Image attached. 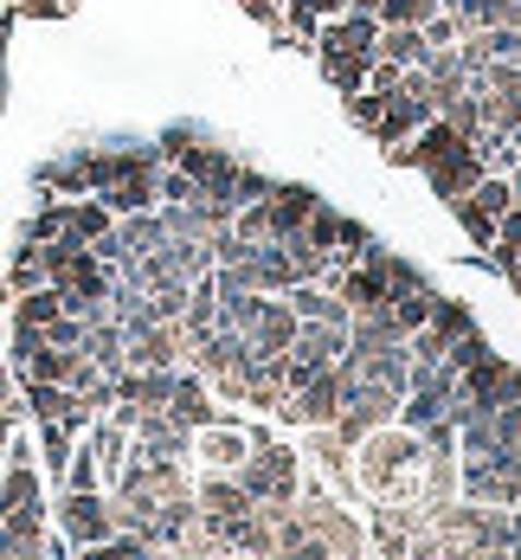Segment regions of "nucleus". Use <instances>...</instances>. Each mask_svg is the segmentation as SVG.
<instances>
[{"label":"nucleus","instance_id":"f257e3e1","mask_svg":"<svg viewBox=\"0 0 521 560\" xmlns=\"http://www.w3.org/2000/svg\"><path fill=\"white\" fill-rule=\"evenodd\" d=\"M354 464V490L367 497V503H393V497H412L418 503V464H425V439L418 432H405V425H374V432H360L354 451H347Z\"/></svg>","mask_w":521,"mask_h":560},{"label":"nucleus","instance_id":"f03ea898","mask_svg":"<svg viewBox=\"0 0 521 560\" xmlns=\"http://www.w3.org/2000/svg\"><path fill=\"white\" fill-rule=\"evenodd\" d=\"M52 515H58V535L71 541V555H97V548L116 535L110 497H104V490H64Z\"/></svg>","mask_w":521,"mask_h":560},{"label":"nucleus","instance_id":"7ed1b4c3","mask_svg":"<svg viewBox=\"0 0 521 560\" xmlns=\"http://www.w3.org/2000/svg\"><path fill=\"white\" fill-rule=\"evenodd\" d=\"M458 497L489 509H516L521 503V464L516 457H458Z\"/></svg>","mask_w":521,"mask_h":560},{"label":"nucleus","instance_id":"20e7f679","mask_svg":"<svg viewBox=\"0 0 521 560\" xmlns=\"http://www.w3.org/2000/svg\"><path fill=\"white\" fill-rule=\"evenodd\" d=\"M374 39H380V20L374 13H329V20H316V46L329 58H374Z\"/></svg>","mask_w":521,"mask_h":560},{"label":"nucleus","instance_id":"39448f33","mask_svg":"<svg viewBox=\"0 0 521 560\" xmlns=\"http://www.w3.org/2000/svg\"><path fill=\"white\" fill-rule=\"evenodd\" d=\"M245 451H251V439H245V425L226 419V412H220L213 425H200V432H193V457H200L206 470H238V464H245Z\"/></svg>","mask_w":521,"mask_h":560},{"label":"nucleus","instance_id":"423d86ee","mask_svg":"<svg viewBox=\"0 0 521 560\" xmlns=\"http://www.w3.org/2000/svg\"><path fill=\"white\" fill-rule=\"evenodd\" d=\"M168 419H180L187 432H200V425H213V419H220V399H213V387H206V381H200L193 368H187V374L174 368V387H168Z\"/></svg>","mask_w":521,"mask_h":560},{"label":"nucleus","instance_id":"0eeeda50","mask_svg":"<svg viewBox=\"0 0 521 560\" xmlns=\"http://www.w3.org/2000/svg\"><path fill=\"white\" fill-rule=\"evenodd\" d=\"M20 387H26V412H33V419H64L71 432L91 425V406L64 387V381H20Z\"/></svg>","mask_w":521,"mask_h":560},{"label":"nucleus","instance_id":"6e6552de","mask_svg":"<svg viewBox=\"0 0 521 560\" xmlns=\"http://www.w3.org/2000/svg\"><path fill=\"white\" fill-rule=\"evenodd\" d=\"M251 348H258V354H284L289 341H296V310H289L284 296H264V303H258V323H251Z\"/></svg>","mask_w":521,"mask_h":560},{"label":"nucleus","instance_id":"1a4fd4ad","mask_svg":"<svg viewBox=\"0 0 521 560\" xmlns=\"http://www.w3.org/2000/svg\"><path fill=\"white\" fill-rule=\"evenodd\" d=\"M483 174H489V168H483V155H476V149H463V155H451V162L425 168V180H431V194H438V200H458V194H470Z\"/></svg>","mask_w":521,"mask_h":560},{"label":"nucleus","instance_id":"9d476101","mask_svg":"<svg viewBox=\"0 0 521 560\" xmlns=\"http://www.w3.org/2000/svg\"><path fill=\"white\" fill-rule=\"evenodd\" d=\"M316 213V194L309 187H271V238H289V232H303V220Z\"/></svg>","mask_w":521,"mask_h":560},{"label":"nucleus","instance_id":"9b49d317","mask_svg":"<svg viewBox=\"0 0 521 560\" xmlns=\"http://www.w3.org/2000/svg\"><path fill=\"white\" fill-rule=\"evenodd\" d=\"M425 33L418 26H380V39H374V58H387V65H425Z\"/></svg>","mask_w":521,"mask_h":560},{"label":"nucleus","instance_id":"f8f14e48","mask_svg":"<svg viewBox=\"0 0 521 560\" xmlns=\"http://www.w3.org/2000/svg\"><path fill=\"white\" fill-rule=\"evenodd\" d=\"M289 348H303L316 361H335V354H347V323H296V341Z\"/></svg>","mask_w":521,"mask_h":560},{"label":"nucleus","instance_id":"ddd939ff","mask_svg":"<svg viewBox=\"0 0 521 560\" xmlns=\"http://www.w3.org/2000/svg\"><path fill=\"white\" fill-rule=\"evenodd\" d=\"M71 445H78V432H71L64 419H39V457H46V470H52L58 483H64V464H71Z\"/></svg>","mask_w":521,"mask_h":560},{"label":"nucleus","instance_id":"4468645a","mask_svg":"<svg viewBox=\"0 0 521 560\" xmlns=\"http://www.w3.org/2000/svg\"><path fill=\"white\" fill-rule=\"evenodd\" d=\"M463 200H470V207H476L483 220H502V213L516 207V200H509V180H502V174H483V180H476V187H470Z\"/></svg>","mask_w":521,"mask_h":560},{"label":"nucleus","instance_id":"2eb2a0df","mask_svg":"<svg viewBox=\"0 0 521 560\" xmlns=\"http://www.w3.org/2000/svg\"><path fill=\"white\" fill-rule=\"evenodd\" d=\"M438 7H445V0H380L374 20H380V26H418V20H431Z\"/></svg>","mask_w":521,"mask_h":560},{"label":"nucleus","instance_id":"dca6fc26","mask_svg":"<svg viewBox=\"0 0 521 560\" xmlns=\"http://www.w3.org/2000/svg\"><path fill=\"white\" fill-rule=\"evenodd\" d=\"M483 354H496V348H489V336H483V329L470 323V329H463V336L451 341V348H445V368H451V374H463V368H476Z\"/></svg>","mask_w":521,"mask_h":560},{"label":"nucleus","instance_id":"f3484780","mask_svg":"<svg viewBox=\"0 0 521 560\" xmlns=\"http://www.w3.org/2000/svg\"><path fill=\"white\" fill-rule=\"evenodd\" d=\"M303 238H309V245H316V252H335V245H342V213H335V207H322V200H316V213H309V220H303Z\"/></svg>","mask_w":521,"mask_h":560},{"label":"nucleus","instance_id":"a211bd4d","mask_svg":"<svg viewBox=\"0 0 521 560\" xmlns=\"http://www.w3.org/2000/svg\"><path fill=\"white\" fill-rule=\"evenodd\" d=\"M322 78L347 97V91H360V84H367V58H329V52H322Z\"/></svg>","mask_w":521,"mask_h":560},{"label":"nucleus","instance_id":"6ab92c4d","mask_svg":"<svg viewBox=\"0 0 521 560\" xmlns=\"http://www.w3.org/2000/svg\"><path fill=\"white\" fill-rule=\"evenodd\" d=\"M380 110H387V97H380V91H367V84H360V91H347V122H354V129H367V136H374Z\"/></svg>","mask_w":521,"mask_h":560},{"label":"nucleus","instance_id":"aec40b11","mask_svg":"<svg viewBox=\"0 0 521 560\" xmlns=\"http://www.w3.org/2000/svg\"><path fill=\"white\" fill-rule=\"evenodd\" d=\"M418 33H425V46H458L463 20H458V13H451V7H438L431 20H418Z\"/></svg>","mask_w":521,"mask_h":560},{"label":"nucleus","instance_id":"412c9836","mask_svg":"<svg viewBox=\"0 0 521 560\" xmlns=\"http://www.w3.org/2000/svg\"><path fill=\"white\" fill-rule=\"evenodd\" d=\"M271 187H277L271 174L245 168V162H238V174H232V200H238V207H245V200H271Z\"/></svg>","mask_w":521,"mask_h":560},{"label":"nucleus","instance_id":"4be33fe9","mask_svg":"<svg viewBox=\"0 0 521 560\" xmlns=\"http://www.w3.org/2000/svg\"><path fill=\"white\" fill-rule=\"evenodd\" d=\"M445 207H451V213H458V225L463 232H470V238H476V245H483V252H489V238H496V220H483V213H476V207H470V200H445Z\"/></svg>","mask_w":521,"mask_h":560},{"label":"nucleus","instance_id":"5701e85b","mask_svg":"<svg viewBox=\"0 0 521 560\" xmlns=\"http://www.w3.org/2000/svg\"><path fill=\"white\" fill-rule=\"evenodd\" d=\"M58 232H64V200H46V207L26 220V238L39 245V238H58Z\"/></svg>","mask_w":521,"mask_h":560},{"label":"nucleus","instance_id":"b1692460","mask_svg":"<svg viewBox=\"0 0 521 560\" xmlns=\"http://www.w3.org/2000/svg\"><path fill=\"white\" fill-rule=\"evenodd\" d=\"M289 7H303V13H316V20H329V13H342L347 0H289Z\"/></svg>","mask_w":521,"mask_h":560},{"label":"nucleus","instance_id":"393cba45","mask_svg":"<svg viewBox=\"0 0 521 560\" xmlns=\"http://www.w3.org/2000/svg\"><path fill=\"white\" fill-rule=\"evenodd\" d=\"M516 296H521V278H516Z\"/></svg>","mask_w":521,"mask_h":560},{"label":"nucleus","instance_id":"a878e982","mask_svg":"<svg viewBox=\"0 0 521 560\" xmlns=\"http://www.w3.org/2000/svg\"><path fill=\"white\" fill-rule=\"evenodd\" d=\"M277 7H289V0H277Z\"/></svg>","mask_w":521,"mask_h":560}]
</instances>
